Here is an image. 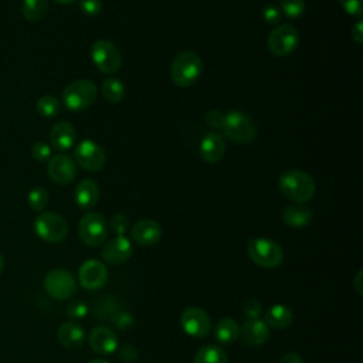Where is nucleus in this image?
<instances>
[{
  "label": "nucleus",
  "instance_id": "obj_1",
  "mask_svg": "<svg viewBox=\"0 0 363 363\" xmlns=\"http://www.w3.org/2000/svg\"><path fill=\"white\" fill-rule=\"evenodd\" d=\"M278 186L281 193L295 201V203H306L309 201L316 190L315 180L312 179L311 174L302 170H286L279 176Z\"/></svg>",
  "mask_w": 363,
  "mask_h": 363
},
{
  "label": "nucleus",
  "instance_id": "obj_2",
  "mask_svg": "<svg viewBox=\"0 0 363 363\" xmlns=\"http://www.w3.org/2000/svg\"><path fill=\"white\" fill-rule=\"evenodd\" d=\"M201 71V58L193 51H182L172 61L170 78L177 86L187 88L199 79Z\"/></svg>",
  "mask_w": 363,
  "mask_h": 363
},
{
  "label": "nucleus",
  "instance_id": "obj_3",
  "mask_svg": "<svg viewBox=\"0 0 363 363\" xmlns=\"http://www.w3.org/2000/svg\"><path fill=\"white\" fill-rule=\"evenodd\" d=\"M221 130L235 143H251L257 138V125L252 118L240 111H231L224 115Z\"/></svg>",
  "mask_w": 363,
  "mask_h": 363
},
{
  "label": "nucleus",
  "instance_id": "obj_4",
  "mask_svg": "<svg viewBox=\"0 0 363 363\" xmlns=\"http://www.w3.org/2000/svg\"><path fill=\"white\" fill-rule=\"evenodd\" d=\"M247 252L251 261L262 268H277L284 261L281 245L265 237L251 238L247 244Z\"/></svg>",
  "mask_w": 363,
  "mask_h": 363
},
{
  "label": "nucleus",
  "instance_id": "obj_5",
  "mask_svg": "<svg viewBox=\"0 0 363 363\" xmlns=\"http://www.w3.org/2000/svg\"><path fill=\"white\" fill-rule=\"evenodd\" d=\"M98 95V88L91 79H77L62 91V102L69 111L78 112L89 108Z\"/></svg>",
  "mask_w": 363,
  "mask_h": 363
},
{
  "label": "nucleus",
  "instance_id": "obj_6",
  "mask_svg": "<svg viewBox=\"0 0 363 363\" xmlns=\"http://www.w3.org/2000/svg\"><path fill=\"white\" fill-rule=\"evenodd\" d=\"M34 231L41 240L57 244L67 237L68 224L60 214L54 211H44L35 217Z\"/></svg>",
  "mask_w": 363,
  "mask_h": 363
},
{
  "label": "nucleus",
  "instance_id": "obj_7",
  "mask_svg": "<svg viewBox=\"0 0 363 363\" xmlns=\"http://www.w3.org/2000/svg\"><path fill=\"white\" fill-rule=\"evenodd\" d=\"M108 223L99 213H86L78 224V234L88 247H99L108 238Z\"/></svg>",
  "mask_w": 363,
  "mask_h": 363
},
{
  "label": "nucleus",
  "instance_id": "obj_8",
  "mask_svg": "<svg viewBox=\"0 0 363 363\" xmlns=\"http://www.w3.org/2000/svg\"><path fill=\"white\" fill-rule=\"evenodd\" d=\"M91 58L95 67L104 74H113L122 65L119 48L108 40H96L91 45Z\"/></svg>",
  "mask_w": 363,
  "mask_h": 363
},
{
  "label": "nucleus",
  "instance_id": "obj_9",
  "mask_svg": "<svg viewBox=\"0 0 363 363\" xmlns=\"http://www.w3.org/2000/svg\"><path fill=\"white\" fill-rule=\"evenodd\" d=\"M299 43V34L291 24H282L272 28L267 38L268 50L278 57L291 55Z\"/></svg>",
  "mask_w": 363,
  "mask_h": 363
},
{
  "label": "nucleus",
  "instance_id": "obj_10",
  "mask_svg": "<svg viewBox=\"0 0 363 363\" xmlns=\"http://www.w3.org/2000/svg\"><path fill=\"white\" fill-rule=\"evenodd\" d=\"M44 288L51 298L57 301H65L75 294L77 282L69 271L55 268L47 272L44 278Z\"/></svg>",
  "mask_w": 363,
  "mask_h": 363
},
{
  "label": "nucleus",
  "instance_id": "obj_11",
  "mask_svg": "<svg viewBox=\"0 0 363 363\" xmlns=\"http://www.w3.org/2000/svg\"><path fill=\"white\" fill-rule=\"evenodd\" d=\"M75 163L88 172H98L105 166L104 149L91 139L81 140L74 150Z\"/></svg>",
  "mask_w": 363,
  "mask_h": 363
},
{
  "label": "nucleus",
  "instance_id": "obj_12",
  "mask_svg": "<svg viewBox=\"0 0 363 363\" xmlns=\"http://www.w3.org/2000/svg\"><path fill=\"white\" fill-rule=\"evenodd\" d=\"M180 325L189 336L204 337L210 333L211 319L204 309L197 306H189L180 315Z\"/></svg>",
  "mask_w": 363,
  "mask_h": 363
},
{
  "label": "nucleus",
  "instance_id": "obj_13",
  "mask_svg": "<svg viewBox=\"0 0 363 363\" xmlns=\"http://www.w3.org/2000/svg\"><path fill=\"white\" fill-rule=\"evenodd\" d=\"M48 177L57 184H68L77 176V163L68 155H54L47 164Z\"/></svg>",
  "mask_w": 363,
  "mask_h": 363
},
{
  "label": "nucleus",
  "instance_id": "obj_14",
  "mask_svg": "<svg viewBox=\"0 0 363 363\" xmlns=\"http://www.w3.org/2000/svg\"><path fill=\"white\" fill-rule=\"evenodd\" d=\"M133 252L132 242L125 235H116L104 242L101 255L102 259L111 265L125 264Z\"/></svg>",
  "mask_w": 363,
  "mask_h": 363
},
{
  "label": "nucleus",
  "instance_id": "obj_15",
  "mask_svg": "<svg viewBox=\"0 0 363 363\" xmlns=\"http://www.w3.org/2000/svg\"><path fill=\"white\" fill-rule=\"evenodd\" d=\"M78 278L82 288L95 291L105 285L108 278L106 267L98 259H86L78 269Z\"/></svg>",
  "mask_w": 363,
  "mask_h": 363
},
{
  "label": "nucleus",
  "instance_id": "obj_16",
  "mask_svg": "<svg viewBox=\"0 0 363 363\" xmlns=\"http://www.w3.org/2000/svg\"><path fill=\"white\" fill-rule=\"evenodd\" d=\"M89 347L98 354H111L118 349V336L108 326H96L88 336Z\"/></svg>",
  "mask_w": 363,
  "mask_h": 363
},
{
  "label": "nucleus",
  "instance_id": "obj_17",
  "mask_svg": "<svg viewBox=\"0 0 363 363\" xmlns=\"http://www.w3.org/2000/svg\"><path fill=\"white\" fill-rule=\"evenodd\" d=\"M130 234L136 244L149 247V245H155L162 238V227L155 220L143 218L136 221L132 225Z\"/></svg>",
  "mask_w": 363,
  "mask_h": 363
},
{
  "label": "nucleus",
  "instance_id": "obj_18",
  "mask_svg": "<svg viewBox=\"0 0 363 363\" xmlns=\"http://www.w3.org/2000/svg\"><path fill=\"white\" fill-rule=\"evenodd\" d=\"M200 156L207 163H217L224 157L225 142L218 132L207 133L200 142Z\"/></svg>",
  "mask_w": 363,
  "mask_h": 363
},
{
  "label": "nucleus",
  "instance_id": "obj_19",
  "mask_svg": "<svg viewBox=\"0 0 363 363\" xmlns=\"http://www.w3.org/2000/svg\"><path fill=\"white\" fill-rule=\"evenodd\" d=\"M240 335L244 343L250 346H261L269 337V328L259 318L247 319L242 326H240Z\"/></svg>",
  "mask_w": 363,
  "mask_h": 363
},
{
  "label": "nucleus",
  "instance_id": "obj_20",
  "mask_svg": "<svg viewBox=\"0 0 363 363\" xmlns=\"http://www.w3.org/2000/svg\"><path fill=\"white\" fill-rule=\"evenodd\" d=\"M75 139V128L69 122H57L50 130V143L58 152H65L72 147Z\"/></svg>",
  "mask_w": 363,
  "mask_h": 363
},
{
  "label": "nucleus",
  "instance_id": "obj_21",
  "mask_svg": "<svg viewBox=\"0 0 363 363\" xmlns=\"http://www.w3.org/2000/svg\"><path fill=\"white\" fill-rule=\"evenodd\" d=\"M57 339L65 349H78L85 340V332L77 322H64L57 330Z\"/></svg>",
  "mask_w": 363,
  "mask_h": 363
},
{
  "label": "nucleus",
  "instance_id": "obj_22",
  "mask_svg": "<svg viewBox=\"0 0 363 363\" xmlns=\"http://www.w3.org/2000/svg\"><path fill=\"white\" fill-rule=\"evenodd\" d=\"M74 199H75V203L78 207H81L84 210L92 208L94 206H96V203L99 200L98 184L91 179L81 180L74 190Z\"/></svg>",
  "mask_w": 363,
  "mask_h": 363
},
{
  "label": "nucleus",
  "instance_id": "obj_23",
  "mask_svg": "<svg viewBox=\"0 0 363 363\" xmlns=\"http://www.w3.org/2000/svg\"><path fill=\"white\" fill-rule=\"evenodd\" d=\"M264 322L269 329H286L294 322V312L284 303H275L265 312Z\"/></svg>",
  "mask_w": 363,
  "mask_h": 363
},
{
  "label": "nucleus",
  "instance_id": "obj_24",
  "mask_svg": "<svg viewBox=\"0 0 363 363\" xmlns=\"http://www.w3.org/2000/svg\"><path fill=\"white\" fill-rule=\"evenodd\" d=\"M282 220L286 225L292 227V228H302V227H306L311 220H312V213L311 210L303 206V204H291V206H286L284 210H282Z\"/></svg>",
  "mask_w": 363,
  "mask_h": 363
},
{
  "label": "nucleus",
  "instance_id": "obj_25",
  "mask_svg": "<svg viewBox=\"0 0 363 363\" xmlns=\"http://www.w3.org/2000/svg\"><path fill=\"white\" fill-rule=\"evenodd\" d=\"M240 336V325L233 318H221L214 328V337L223 345L234 343Z\"/></svg>",
  "mask_w": 363,
  "mask_h": 363
},
{
  "label": "nucleus",
  "instance_id": "obj_26",
  "mask_svg": "<svg viewBox=\"0 0 363 363\" xmlns=\"http://www.w3.org/2000/svg\"><path fill=\"white\" fill-rule=\"evenodd\" d=\"M193 363H228V357L220 346L206 345L196 352Z\"/></svg>",
  "mask_w": 363,
  "mask_h": 363
},
{
  "label": "nucleus",
  "instance_id": "obj_27",
  "mask_svg": "<svg viewBox=\"0 0 363 363\" xmlns=\"http://www.w3.org/2000/svg\"><path fill=\"white\" fill-rule=\"evenodd\" d=\"M48 11V0H23L21 13L28 21L41 20Z\"/></svg>",
  "mask_w": 363,
  "mask_h": 363
},
{
  "label": "nucleus",
  "instance_id": "obj_28",
  "mask_svg": "<svg viewBox=\"0 0 363 363\" xmlns=\"http://www.w3.org/2000/svg\"><path fill=\"white\" fill-rule=\"evenodd\" d=\"M101 91L108 102H119L125 96L123 82L115 77H108L102 81Z\"/></svg>",
  "mask_w": 363,
  "mask_h": 363
},
{
  "label": "nucleus",
  "instance_id": "obj_29",
  "mask_svg": "<svg viewBox=\"0 0 363 363\" xmlns=\"http://www.w3.org/2000/svg\"><path fill=\"white\" fill-rule=\"evenodd\" d=\"M37 112L43 116V118H54L60 113L61 111V104L60 101L54 96V95H43L38 101H37Z\"/></svg>",
  "mask_w": 363,
  "mask_h": 363
},
{
  "label": "nucleus",
  "instance_id": "obj_30",
  "mask_svg": "<svg viewBox=\"0 0 363 363\" xmlns=\"http://www.w3.org/2000/svg\"><path fill=\"white\" fill-rule=\"evenodd\" d=\"M27 203L31 210L41 211L48 204V193L43 187H34L27 194Z\"/></svg>",
  "mask_w": 363,
  "mask_h": 363
},
{
  "label": "nucleus",
  "instance_id": "obj_31",
  "mask_svg": "<svg viewBox=\"0 0 363 363\" xmlns=\"http://www.w3.org/2000/svg\"><path fill=\"white\" fill-rule=\"evenodd\" d=\"M279 6L281 13H284L288 18H298L305 11L303 0H281Z\"/></svg>",
  "mask_w": 363,
  "mask_h": 363
},
{
  "label": "nucleus",
  "instance_id": "obj_32",
  "mask_svg": "<svg viewBox=\"0 0 363 363\" xmlns=\"http://www.w3.org/2000/svg\"><path fill=\"white\" fill-rule=\"evenodd\" d=\"M109 322L119 330H128L133 326V316L126 311L118 309L111 315Z\"/></svg>",
  "mask_w": 363,
  "mask_h": 363
},
{
  "label": "nucleus",
  "instance_id": "obj_33",
  "mask_svg": "<svg viewBox=\"0 0 363 363\" xmlns=\"http://www.w3.org/2000/svg\"><path fill=\"white\" fill-rule=\"evenodd\" d=\"M108 228L116 235H123L129 228V220L123 214H115L108 224Z\"/></svg>",
  "mask_w": 363,
  "mask_h": 363
},
{
  "label": "nucleus",
  "instance_id": "obj_34",
  "mask_svg": "<svg viewBox=\"0 0 363 363\" xmlns=\"http://www.w3.org/2000/svg\"><path fill=\"white\" fill-rule=\"evenodd\" d=\"M31 155L38 162H45L51 157V146L45 142H35L31 147Z\"/></svg>",
  "mask_w": 363,
  "mask_h": 363
},
{
  "label": "nucleus",
  "instance_id": "obj_35",
  "mask_svg": "<svg viewBox=\"0 0 363 363\" xmlns=\"http://www.w3.org/2000/svg\"><path fill=\"white\" fill-rule=\"evenodd\" d=\"M281 10L277 4H267L264 9H262V18L265 20V23L271 24V26H275L281 21Z\"/></svg>",
  "mask_w": 363,
  "mask_h": 363
},
{
  "label": "nucleus",
  "instance_id": "obj_36",
  "mask_svg": "<svg viewBox=\"0 0 363 363\" xmlns=\"http://www.w3.org/2000/svg\"><path fill=\"white\" fill-rule=\"evenodd\" d=\"M262 312V303L258 299H248L242 306V313L247 319H257Z\"/></svg>",
  "mask_w": 363,
  "mask_h": 363
},
{
  "label": "nucleus",
  "instance_id": "obj_37",
  "mask_svg": "<svg viewBox=\"0 0 363 363\" xmlns=\"http://www.w3.org/2000/svg\"><path fill=\"white\" fill-rule=\"evenodd\" d=\"M65 313L72 318V319H82L86 316L88 313V306L85 302L82 301H77V302H72L67 306L65 309Z\"/></svg>",
  "mask_w": 363,
  "mask_h": 363
},
{
  "label": "nucleus",
  "instance_id": "obj_38",
  "mask_svg": "<svg viewBox=\"0 0 363 363\" xmlns=\"http://www.w3.org/2000/svg\"><path fill=\"white\" fill-rule=\"evenodd\" d=\"M79 10L89 17H94L101 13L102 3L101 0H79Z\"/></svg>",
  "mask_w": 363,
  "mask_h": 363
},
{
  "label": "nucleus",
  "instance_id": "obj_39",
  "mask_svg": "<svg viewBox=\"0 0 363 363\" xmlns=\"http://www.w3.org/2000/svg\"><path fill=\"white\" fill-rule=\"evenodd\" d=\"M343 10L354 17H360L363 13V0H337Z\"/></svg>",
  "mask_w": 363,
  "mask_h": 363
},
{
  "label": "nucleus",
  "instance_id": "obj_40",
  "mask_svg": "<svg viewBox=\"0 0 363 363\" xmlns=\"http://www.w3.org/2000/svg\"><path fill=\"white\" fill-rule=\"evenodd\" d=\"M119 359L125 363H133L138 359V349L129 343L119 349Z\"/></svg>",
  "mask_w": 363,
  "mask_h": 363
},
{
  "label": "nucleus",
  "instance_id": "obj_41",
  "mask_svg": "<svg viewBox=\"0 0 363 363\" xmlns=\"http://www.w3.org/2000/svg\"><path fill=\"white\" fill-rule=\"evenodd\" d=\"M223 122H224V115L220 111H210L206 115V123L213 128V129H221L223 128Z\"/></svg>",
  "mask_w": 363,
  "mask_h": 363
},
{
  "label": "nucleus",
  "instance_id": "obj_42",
  "mask_svg": "<svg viewBox=\"0 0 363 363\" xmlns=\"http://www.w3.org/2000/svg\"><path fill=\"white\" fill-rule=\"evenodd\" d=\"M350 35L356 43H362V40H363V23H362V20H357V23L353 26V28L350 31Z\"/></svg>",
  "mask_w": 363,
  "mask_h": 363
},
{
  "label": "nucleus",
  "instance_id": "obj_43",
  "mask_svg": "<svg viewBox=\"0 0 363 363\" xmlns=\"http://www.w3.org/2000/svg\"><path fill=\"white\" fill-rule=\"evenodd\" d=\"M279 363H303V360H302V357L298 353L289 352V353H286V354H284L281 357Z\"/></svg>",
  "mask_w": 363,
  "mask_h": 363
},
{
  "label": "nucleus",
  "instance_id": "obj_44",
  "mask_svg": "<svg viewBox=\"0 0 363 363\" xmlns=\"http://www.w3.org/2000/svg\"><path fill=\"white\" fill-rule=\"evenodd\" d=\"M362 269H359L357 271V274H356V277H354V288H356V291H357V294L359 295H362Z\"/></svg>",
  "mask_w": 363,
  "mask_h": 363
},
{
  "label": "nucleus",
  "instance_id": "obj_45",
  "mask_svg": "<svg viewBox=\"0 0 363 363\" xmlns=\"http://www.w3.org/2000/svg\"><path fill=\"white\" fill-rule=\"evenodd\" d=\"M54 1L58 3V4H71V3H74L77 0H54Z\"/></svg>",
  "mask_w": 363,
  "mask_h": 363
},
{
  "label": "nucleus",
  "instance_id": "obj_46",
  "mask_svg": "<svg viewBox=\"0 0 363 363\" xmlns=\"http://www.w3.org/2000/svg\"><path fill=\"white\" fill-rule=\"evenodd\" d=\"M4 265H6L4 258H3V255L0 254V274H1V272H3V269H4Z\"/></svg>",
  "mask_w": 363,
  "mask_h": 363
},
{
  "label": "nucleus",
  "instance_id": "obj_47",
  "mask_svg": "<svg viewBox=\"0 0 363 363\" xmlns=\"http://www.w3.org/2000/svg\"><path fill=\"white\" fill-rule=\"evenodd\" d=\"M89 363H109V362H106V360H102V359H94V360H91Z\"/></svg>",
  "mask_w": 363,
  "mask_h": 363
}]
</instances>
